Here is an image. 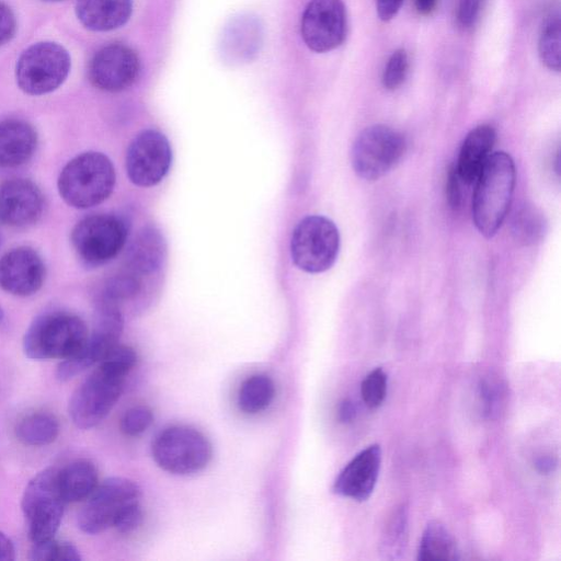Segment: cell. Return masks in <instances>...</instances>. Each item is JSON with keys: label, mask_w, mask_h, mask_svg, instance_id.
<instances>
[{"label": "cell", "mask_w": 561, "mask_h": 561, "mask_svg": "<svg viewBox=\"0 0 561 561\" xmlns=\"http://www.w3.org/2000/svg\"><path fill=\"white\" fill-rule=\"evenodd\" d=\"M515 164L504 152H493L484 162L476 181L472 198V219L479 232L493 237L508 213L514 187Z\"/></svg>", "instance_id": "1"}, {"label": "cell", "mask_w": 561, "mask_h": 561, "mask_svg": "<svg viewBox=\"0 0 561 561\" xmlns=\"http://www.w3.org/2000/svg\"><path fill=\"white\" fill-rule=\"evenodd\" d=\"M115 169L102 152L87 151L71 159L58 178L61 198L71 207L85 209L104 202L115 185Z\"/></svg>", "instance_id": "2"}, {"label": "cell", "mask_w": 561, "mask_h": 561, "mask_svg": "<svg viewBox=\"0 0 561 561\" xmlns=\"http://www.w3.org/2000/svg\"><path fill=\"white\" fill-rule=\"evenodd\" d=\"M88 336L85 323L79 317L61 311L46 312L27 328L23 351L32 359H64L77 353Z\"/></svg>", "instance_id": "3"}, {"label": "cell", "mask_w": 561, "mask_h": 561, "mask_svg": "<svg viewBox=\"0 0 561 561\" xmlns=\"http://www.w3.org/2000/svg\"><path fill=\"white\" fill-rule=\"evenodd\" d=\"M66 504L59 485V469L47 468L28 482L21 507L33 543L54 538Z\"/></svg>", "instance_id": "4"}, {"label": "cell", "mask_w": 561, "mask_h": 561, "mask_svg": "<svg viewBox=\"0 0 561 561\" xmlns=\"http://www.w3.org/2000/svg\"><path fill=\"white\" fill-rule=\"evenodd\" d=\"M151 454L164 471L187 476L202 471L213 457L208 438L199 431L175 425L161 431L152 442Z\"/></svg>", "instance_id": "5"}, {"label": "cell", "mask_w": 561, "mask_h": 561, "mask_svg": "<svg viewBox=\"0 0 561 561\" xmlns=\"http://www.w3.org/2000/svg\"><path fill=\"white\" fill-rule=\"evenodd\" d=\"M339 250V230L334 222L324 216H307L293 231V262L307 273L316 274L329 270L334 264Z\"/></svg>", "instance_id": "6"}, {"label": "cell", "mask_w": 561, "mask_h": 561, "mask_svg": "<svg viewBox=\"0 0 561 561\" xmlns=\"http://www.w3.org/2000/svg\"><path fill=\"white\" fill-rule=\"evenodd\" d=\"M70 70V56L57 43L41 42L25 49L15 68L16 83L30 95H43L56 90Z\"/></svg>", "instance_id": "7"}, {"label": "cell", "mask_w": 561, "mask_h": 561, "mask_svg": "<svg viewBox=\"0 0 561 561\" xmlns=\"http://www.w3.org/2000/svg\"><path fill=\"white\" fill-rule=\"evenodd\" d=\"M125 376L99 364L76 389L69 401L73 424L83 430L101 423L123 391Z\"/></svg>", "instance_id": "8"}, {"label": "cell", "mask_w": 561, "mask_h": 561, "mask_svg": "<svg viewBox=\"0 0 561 561\" xmlns=\"http://www.w3.org/2000/svg\"><path fill=\"white\" fill-rule=\"evenodd\" d=\"M405 139L398 130L386 125L366 127L355 139L351 161L355 173L374 181L388 173L402 158Z\"/></svg>", "instance_id": "9"}, {"label": "cell", "mask_w": 561, "mask_h": 561, "mask_svg": "<svg viewBox=\"0 0 561 561\" xmlns=\"http://www.w3.org/2000/svg\"><path fill=\"white\" fill-rule=\"evenodd\" d=\"M128 228L115 215L99 214L80 220L71 232V243L78 256L89 265H102L124 248Z\"/></svg>", "instance_id": "10"}, {"label": "cell", "mask_w": 561, "mask_h": 561, "mask_svg": "<svg viewBox=\"0 0 561 561\" xmlns=\"http://www.w3.org/2000/svg\"><path fill=\"white\" fill-rule=\"evenodd\" d=\"M140 489L131 480L112 477L98 484L78 515L79 528L90 535L114 526L119 514L139 501Z\"/></svg>", "instance_id": "11"}, {"label": "cell", "mask_w": 561, "mask_h": 561, "mask_svg": "<svg viewBox=\"0 0 561 561\" xmlns=\"http://www.w3.org/2000/svg\"><path fill=\"white\" fill-rule=\"evenodd\" d=\"M172 151L167 137L158 130L146 129L130 141L126 152V173L141 187L162 181L169 172Z\"/></svg>", "instance_id": "12"}, {"label": "cell", "mask_w": 561, "mask_h": 561, "mask_svg": "<svg viewBox=\"0 0 561 561\" xmlns=\"http://www.w3.org/2000/svg\"><path fill=\"white\" fill-rule=\"evenodd\" d=\"M346 11L342 0H310L301 20V36L317 53L340 46L346 35Z\"/></svg>", "instance_id": "13"}, {"label": "cell", "mask_w": 561, "mask_h": 561, "mask_svg": "<svg viewBox=\"0 0 561 561\" xmlns=\"http://www.w3.org/2000/svg\"><path fill=\"white\" fill-rule=\"evenodd\" d=\"M139 69L138 56L130 47L110 44L92 57L89 64V79L100 90L117 92L135 82Z\"/></svg>", "instance_id": "14"}, {"label": "cell", "mask_w": 561, "mask_h": 561, "mask_svg": "<svg viewBox=\"0 0 561 561\" xmlns=\"http://www.w3.org/2000/svg\"><path fill=\"white\" fill-rule=\"evenodd\" d=\"M45 279V265L36 251L20 247L0 259V288L20 297L37 293Z\"/></svg>", "instance_id": "15"}, {"label": "cell", "mask_w": 561, "mask_h": 561, "mask_svg": "<svg viewBox=\"0 0 561 561\" xmlns=\"http://www.w3.org/2000/svg\"><path fill=\"white\" fill-rule=\"evenodd\" d=\"M43 209V194L32 181L12 179L0 185V224L26 227L38 220Z\"/></svg>", "instance_id": "16"}, {"label": "cell", "mask_w": 561, "mask_h": 561, "mask_svg": "<svg viewBox=\"0 0 561 561\" xmlns=\"http://www.w3.org/2000/svg\"><path fill=\"white\" fill-rule=\"evenodd\" d=\"M380 466V446H367L341 470L334 481L333 492L358 502L367 500L377 483Z\"/></svg>", "instance_id": "17"}, {"label": "cell", "mask_w": 561, "mask_h": 561, "mask_svg": "<svg viewBox=\"0 0 561 561\" xmlns=\"http://www.w3.org/2000/svg\"><path fill=\"white\" fill-rule=\"evenodd\" d=\"M495 139V129L486 124L472 128L466 135L455 164L462 183L467 185L474 183L481 168L492 153Z\"/></svg>", "instance_id": "18"}, {"label": "cell", "mask_w": 561, "mask_h": 561, "mask_svg": "<svg viewBox=\"0 0 561 561\" xmlns=\"http://www.w3.org/2000/svg\"><path fill=\"white\" fill-rule=\"evenodd\" d=\"M37 146L35 129L22 119L0 122V168H15L27 162Z\"/></svg>", "instance_id": "19"}, {"label": "cell", "mask_w": 561, "mask_h": 561, "mask_svg": "<svg viewBox=\"0 0 561 561\" xmlns=\"http://www.w3.org/2000/svg\"><path fill=\"white\" fill-rule=\"evenodd\" d=\"M133 10L131 0H78L76 14L92 31H111L124 25Z\"/></svg>", "instance_id": "20"}, {"label": "cell", "mask_w": 561, "mask_h": 561, "mask_svg": "<svg viewBox=\"0 0 561 561\" xmlns=\"http://www.w3.org/2000/svg\"><path fill=\"white\" fill-rule=\"evenodd\" d=\"M165 241L154 227H145L135 237L127 254L128 271L140 277L157 271L165 256Z\"/></svg>", "instance_id": "21"}, {"label": "cell", "mask_w": 561, "mask_h": 561, "mask_svg": "<svg viewBox=\"0 0 561 561\" xmlns=\"http://www.w3.org/2000/svg\"><path fill=\"white\" fill-rule=\"evenodd\" d=\"M59 485L67 503L87 500L98 486V470L88 460H76L59 469Z\"/></svg>", "instance_id": "22"}, {"label": "cell", "mask_w": 561, "mask_h": 561, "mask_svg": "<svg viewBox=\"0 0 561 561\" xmlns=\"http://www.w3.org/2000/svg\"><path fill=\"white\" fill-rule=\"evenodd\" d=\"M459 550L448 528L438 520L427 524L420 540L417 560H457Z\"/></svg>", "instance_id": "23"}, {"label": "cell", "mask_w": 561, "mask_h": 561, "mask_svg": "<svg viewBox=\"0 0 561 561\" xmlns=\"http://www.w3.org/2000/svg\"><path fill=\"white\" fill-rule=\"evenodd\" d=\"M511 230L514 240L522 245H533L542 240L547 231L545 215L536 206L524 204L513 214Z\"/></svg>", "instance_id": "24"}, {"label": "cell", "mask_w": 561, "mask_h": 561, "mask_svg": "<svg viewBox=\"0 0 561 561\" xmlns=\"http://www.w3.org/2000/svg\"><path fill=\"white\" fill-rule=\"evenodd\" d=\"M275 397V385L271 377L256 374L248 377L238 393L239 409L247 414L265 410Z\"/></svg>", "instance_id": "25"}, {"label": "cell", "mask_w": 561, "mask_h": 561, "mask_svg": "<svg viewBox=\"0 0 561 561\" xmlns=\"http://www.w3.org/2000/svg\"><path fill=\"white\" fill-rule=\"evenodd\" d=\"M15 434L25 445L44 446L57 438L59 424L51 414L37 412L23 417L15 427Z\"/></svg>", "instance_id": "26"}, {"label": "cell", "mask_w": 561, "mask_h": 561, "mask_svg": "<svg viewBox=\"0 0 561 561\" xmlns=\"http://www.w3.org/2000/svg\"><path fill=\"white\" fill-rule=\"evenodd\" d=\"M408 537V508L401 505L389 517L380 541V552L385 559H398L404 551Z\"/></svg>", "instance_id": "27"}, {"label": "cell", "mask_w": 561, "mask_h": 561, "mask_svg": "<svg viewBox=\"0 0 561 561\" xmlns=\"http://www.w3.org/2000/svg\"><path fill=\"white\" fill-rule=\"evenodd\" d=\"M561 23L559 14L549 16L541 30L538 51L542 64L550 70L559 71L561 65Z\"/></svg>", "instance_id": "28"}, {"label": "cell", "mask_w": 561, "mask_h": 561, "mask_svg": "<svg viewBox=\"0 0 561 561\" xmlns=\"http://www.w3.org/2000/svg\"><path fill=\"white\" fill-rule=\"evenodd\" d=\"M139 290L140 277L128 271L108 279L99 300L118 306L123 300L135 297Z\"/></svg>", "instance_id": "29"}, {"label": "cell", "mask_w": 561, "mask_h": 561, "mask_svg": "<svg viewBox=\"0 0 561 561\" xmlns=\"http://www.w3.org/2000/svg\"><path fill=\"white\" fill-rule=\"evenodd\" d=\"M31 560L39 561H79L81 556L79 550L70 542L59 541L55 538L33 543L30 552Z\"/></svg>", "instance_id": "30"}, {"label": "cell", "mask_w": 561, "mask_h": 561, "mask_svg": "<svg viewBox=\"0 0 561 561\" xmlns=\"http://www.w3.org/2000/svg\"><path fill=\"white\" fill-rule=\"evenodd\" d=\"M360 393L368 408L376 409L381 405L387 393V374L382 368H375L364 378Z\"/></svg>", "instance_id": "31"}, {"label": "cell", "mask_w": 561, "mask_h": 561, "mask_svg": "<svg viewBox=\"0 0 561 561\" xmlns=\"http://www.w3.org/2000/svg\"><path fill=\"white\" fill-rule=\"evenodd\" d=\"M409 59L403 48L394 50L389 57L382 72V84L388 90L399 88L404 81L408 72Z\"/></svg>", "instance_id": "32"}, {"label": "cell", "mask_w": 561, "mask_h": 561, "mask_svg": "<svg viewBox=\"0 0 561 561\" xmlns=\"http://www.w3.org/2000/svg\"><path fill=\"white\" fill-rule=\"evenodd\" d=\"M153 421L151 410L146 405L128 409L121 420V431L127 436H138L147 431Z\"/></svg>", "instance_id": "33"}, {"label": "cell", "mask_w": 561, "mask_h": 561, "mask_svg": "<svg viewBox=\"0 0 561 561\" xmlns=\"http://www.w3.org/2000/svg\"><path fill=\"white\" fill-rule=\"evenodd\" d=\"M144 519L142 511L139 502L133 503L127 506L117 517L114 523V528L122 533L128 534L137 529Z\"/></svg>", "instance_id": "34"}, {"label": "cell", "mask_w": 561, "mask_h": 561, "mask_svg": "<svg viewBox=\"0 0 561 561\" xmlns=\"http://www.w3.org/2000/svg\"><path fill=\"white\" fill-rule=\"evenodd\" d=\"M500 391L493 382L483 380L479 386V397L482 404V411L486 415L494 413L497 405Z\"/></svg>", "instance_id": "35"}, {"label": "cell", "mask_w": 561, "mask_h": 561, "mask_svg": "<svg viewBox=\"0 0 561 561\" xmlns=\"http://www.w3.org/2000/svg\"><path fill=\"white\" fill-rule=\"evenodd\" d=\"M15 30L16 21L12 10L0 1V46L14 36Z\"/></svg>", "instance_id": "36"}, {"label": "cell", "mask_w": 561, "mask_h": 561, "mask_svg": "<svg viewBox=\"0 0 561 561\" xmlns=\"http://www.w3.org/2000/svg\"><path fill=\"white\" fill-rule=\"evenodd\" d=\"M481 0H459L458 3V21L468 27L472 25L478 16Z\"/></svg>", "instance_id": "37"}, {"label": "cell", "mask_w": 561, "mask_h": 561, "mask_svg": "<svg viewBox=\"0 0 561 561\" xmlns=\"http://www.w3.org/2000/svg\"><path fill=\"white\" fill-rule=\"evenodd\" d=\"M460 183H462L457 174L455 165L451 167L448 171L447 182H446V195L448 199V204L451 208L456 209L459 207L461 202V190Z\"/></svg>", "instance_id": "38"}, {"label": "cell", "mask_w": 561, "mask_h": 561, "mask_svg": "<svg viewBox=\"0 0 561 561\" xmlns=\"http://www.w3.org/2000/svg\"><path fill=\"white\" fill-rule=\"evenodd\" d=\"M403 0H376V10L381 21H389L396 16Z\"/></svg>", "instance_id": "39"}, {"label": "cell", "mask_w": 561, "mask_h": 561, "mask_svg": "<svg viewBox=\"0 0 561 561\" xmlns=\"http://www.w3.org/2000/svg\"><path fill=\"white\" fill-rule=\"evenodd\" d=\"M355 415L356 409L351 400L345 399L339 404L337 417L340 422L350 423L354 420Z\"/></svg>", "instance_id": "40"}, {"label": "cell", "mask_w": 561, "mask_h": 561, "mask_svg": "<svg viewBox=\"0 0 561 561\" xmlns=\"http://www.w3.org/2000/svg\"><path fill=\"white\" fill-rule=\"evenodd\" d=\"M15 550L12 541L0 531V561L14 560Z\"/></svg>", "instance_id": "41"}, {"label": "cell", "mask_w": 561, "mask_h": 561, "mask_svg": "<svg viewBox=\"0 0 561 561\" xmlns=\"http://www.w3.org/2000/svg\"><path fill=\"white\" fill-rule=\"evenodd\" d=\"M535 468L541 473H548L557 466V460L553 457L541 456L535 460Z\"/></svg>", "instance_id": "42"}, {"label": "cell", "mask_w": 561, "mask_h": 561, "mask_svg": "<svg viewBox=\"0 0 561 561\" xmlns=\"http://www.w3.org/2000/svg\"><path fill=\"white\" fill-rule=\"evenodd\" d=\"M437 0H415V8L422 15H428L435 9Z\"/></svg>", "instance_id": "43"}, {"label": "cell", "mask_w": 561, "mask_h": 561, "mask_svg": "<svg viewBox=\"0 0 561 561\" xmlns=\"http://www.w3.org/2000/svg\"><path fill=\"white\" fill-rule=\"evenodd\" d=\"M3 317H4V314H3V310H2V308L0 307V323H1V322H2V320H3Z\"/></svg>", "instance_id": "44"}, {"label": "cell", "mask_w": 561, "mask_h": 561, "mask_svg": "<svg viewBox=\"0 0 561 561\" xmlns=\"http://www.w3.org/2000/svg\"><path fill=\"white\" fill-rule=\"evenodd\" d=\"M45 1H53V2H57V1H64V0H45Z\"/></svg>", "instance_id": "45"}]
</instances>
